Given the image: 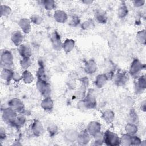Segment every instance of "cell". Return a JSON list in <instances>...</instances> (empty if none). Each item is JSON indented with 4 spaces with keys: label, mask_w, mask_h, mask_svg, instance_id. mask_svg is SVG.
<instances>
[{
    "label": "cell",
    "mask_w": 146,
    "mask_h": 146,
    "mask_svg": "<svg viewBox=\"0 0 146 146\" xmlns=\"http://www.w3.org/2000/svg\"><path fill=\"white\" fill-rule=\"evenodd\" d=\"M145 104H146L145 102V101H143V102L141 103V106H140L141 110L143 111H144V112L145 111Z\"/></svg>",
    "instance_id": "c3c4849f"
},
{
    "label": "cell",
    "mask_w": 146,
    "mask_h": 146,
    "mask_svg": "<svg viewBox=\"0 0 146 146\" xmlns=\"http://www.w3.org/2000/svg\"><path fill=\"white\" fill-rule=\"evenodd\" d=\"M125 131L126 132V133L131 136H133L136 135V133L137 132L138 127L136 124L129 123L125 125Z\"/></svg>",
    "instance_id": "4dcf8cb0"
},
{
    "label": "cell",
    "mask_w": 146,
    "mask_h": 146,
    "mask_svg": "<svg viewBox=\"0 0 146 146\" xmlns=\"http://www.w3.org/2000/svg\"><path fill=\"white\" fill-rule=\"evenodd\" d=\"M18 52L19 55L22 56V58H26V57H30L32 55V52L31 48L26 44H21L18 48Z\"/></svg>",
    "instance_id": "603a6c76"
},
{
    "label": "cell",
    "mask_w": 146,
    "mask_h": 146,
    "mask_svg": "<svg viewBox=\"0 0 146 146\" xmlns=\"http://www.w3.org/2000/svg\"><path fill=\"white\" fill-rule=\"evenodd\" d=\"M141 140L138 136L135 135L132 136V144L131 145H141Z\"/></svg>",
    "instance_id": "b9f144b4"
},
{
    "label": "cell",
    "mask_w": 146,
    "mask_h": 146,
    "mask_svg": "<svg viewBox=\"0 0 146 146\" xmlns=\"http://www.w3.org/2000/svg\"><path fill=\"white\" fill-rule=\"evenodd\" d=\"M82 2L83 3H85L86 5H90V4H91V3H92V2H93V1H86V0H85V1H82Z\"/></svg>",
    "instance_id": "681fc988"
},
{
    "label": "cell",
    "mask_w": 146,
    "mask_h": 146,
    "mask_svg": "<svg viewBox=\"0 0 146 146\" xmlns=\"http://www.w3.org/2000/svg\"><path fill=\"white\" fill-rule=\"evenodd\" d=\"M108 80V79L106 74H99L96 76L95 79L94 84L97 88H102L106 84Z\"/></svg>",
    "instance_id": "7402d4cb"
},
{
    "label": "cell",
    "mask_w": 146,
    "mask_h": 146,
    "mask_svg": "<svg viewBox=\"0 0 146 146\" xmlns=\"http://www.w3.org/2000/svg\"><path fill=\"white\" fill-rule=\"evenodd\" d=\"M102 117L106 123L111 124L115 119V113L112 110H106L102 113Z\"/></svg>",
    "instance_id": "4316f807"
},
{
    "label": "cell",
    "mask_w": 146,
    "mask_h": 146,
    "mask_svg": "<svg viewBox=\"0 0 146 146\" xmlns=\"http://www.w3.org/2000/svg\"><path fill=\"white\" fill-rule=\"evenodd\" d=\"M78 135V132L74 129H67L64 134V138L66 141L70 143L76 141Z\"/></svg>",
    "instance_id": "2e32d148"
},
{
    "label": "cell",
    "mask_w": 146,
    "mask_h": 146,
    "mask_svg": "<svg viewBox=\"0 0 146 146\" xmlns=\"http://www.w3.org/2000/svg\"><path fill=\"white\" fill-rule=\"evenodd\" d=\"M144 68L145 64H142L138 59L136 58L133 59L131 64L129 73L133 78H137L140 76V74Z\"/></svg>",
    "instance_id": "3957f363"
},
{
    "label": "cell",
    "mask_w": 146,
    "mask_h": 146,
    "mask_svg": "<svg viewBox=\"0 0 146 146\" xmlns=\"http://www.w3.org/2000/svg\"><path fill=\"white\" fill-rule=\"evenodd\" d=\"M95 18L96 21L102 24H104L107 21V15L105 11L103 10H98L95 14Z\"/></svg>",
    "instance_id": "d4e9b609"
},
{
    "label": "cell",
    "mask_w": 146,
    "mask_h": 146,
    "mask_svg": "<svg viewBox=\"0 0 146 146\" xmlns=\"http://www.w3.org/2000/svg\"><path fill=\"white\" fill-rule=\"evenodd\" d=\"M6 132L5 130L3 128V127H1L0 129V139L1 141L4 140L6 138Z\"/></svg>",
    "instance_id": "7dc6e473"
},
{
    "label": "cell",
    "mask_w": 146,
    "mask_h": 146,
    "mask_svg": "<svg viewBox=\"0 0 146 146\" xmlns=\"http://www.w3.org/2000/svg\"><path fill=\"white\" fill-rule=\"evenodd\" d=\"M129 123L136 124L139 122V117L136 112L133 110H131L129 111L128 116Z\"/></svg>",
    "instance_id": "74e56055"
},
{
    "label": "cell",
    "mask_w": 146,
    "mask_h": 146,
    "mask_svg": "<svg viewBox=\"0 0 146 146\" xmlns=\"http://www.w3.org/2000/svg\"><path fill=\"white\" fill-rule=\"evenodd\" d=\"M31 64V60L30 57L22 58L20 60V66L23 70H27Z\"/></svg>",
    "instance_id": "e575fe53"
},
{
    "label": "cell",
    "mask_w": 146,
    "mask_h": 146,
    "mask_svg": "<svg viewBox=\"0 0 146 146\" xmlns=\"http://www.w3.org/2000/svg\"><path fill=\"white\" fill-rule=\"evenodd\" d=\"M83 99L84 100L87 110L93 109L96 106L97 102L93 90H89Z\"/></svg>",
    "instance_id": "ba28073f"
},
{
    "label": "cell",
    "mask_w": 146,
    "mask_h": 146,
    "mask_svg": "<svg viewBox=\"0 0 146 146\" xmlns=\"http://www.w3.org/2000/svg\"><path fill=\"white\" fill-rule=\"evenodd\" d=\"M31 21L26 18H21L18 22V25L25 34H28L31 31Z\"/></svg>",
    "instance_id": "9a60e30c"
},
{
    "label": "cell",
    "mask_w": 146,
    "mask_h": 146,
    "mask_svg": "<svg viewBox=\"0 0 146 146\" xmlns=\"http://www.w3.org/2000/svg\"><path fill=\"white\" fill-rule=\"evenodd\" d=\"M136 38L139 42H140L141 44L145 45L146 43V33L145 30H141L140 31H139L136 34Z\"/></svg>",
    "instance_id": "836d02e7"
},
{
    "label": "cell",
    "mask_w": 146,
    "mask_h": 146,
    "mask_svg": "<svg viewBox=\"0 0 146 146\" xmlns=\"http://www.w3.org/2000/svg\"><path fill=\"white\" fill-rule=\"evenodd\" d=\"M37 79H40L48 82V76L47 75L44 66L42 61H39V68L36 72Z\"/></svg>",
    "instance_id": "d6986e66"
},
{
    "label": "cell",
    "mask_w": 146,
    "mask_h": 146,
    "mask_svg": "<svg viewBox=\"0 0 146 146\" xmlns=\"http://www.w3.org/2000/svg\"><path fill=\"white\" fill-rule=\"evenodd\" d=\"M41 107L46 111H50L54 108V101L50 96L44 98L40 103Z\"/></svg>",
    "instance_id": "ffe728a7"
},
{
    "label": "cell",
    "mask_w": 146,
    "mask_h": 146,
    "mask_svg": "<svg viewBox=\"0 0 146 146\" xmlns=\"http://www.w3.org/2000/svg\"><path fill=\"white\" fill-rule=\"evenodd\" d=\"M22 79V75H19L18 72H14V75H13V80L16 82H19Z\"/></svg>",
    "instance_id": "bcb514c9"
},
{
    "label": "cell",
    "mask_w": 146,
    "mask_h": 146,
    "mask_svg": "<svg viewBox=\"0 0 146 146\" xmlns=\"http://www.w3.org/2000/svg\"><path fill=\"white\" fill-rule=\"evenodd\" d=\"M26 122V117L23 115V113H19L17 115L16 118L15 119L13 123L11 125L17 128H21Z\"/></svg>",
    "instance_id": "83f0119b"
},
{
    "label": "cell",
    "mask_w": 146,
    "mask_h": 146,
    "mask_svg": "<svg viewBox=\"0 0 146 146\" xmlns=\"http://www.w3.org/2000/svg\"><path fill=\"white\" fill-rule=\"evenodd\" d=\"M146 88V78L145 75H141L137 78V81L135 83L134 89L137 94L143 93Z\"/></svg>",
    "instance_id": "30bf717a"
},
{
    "label": "cell",
    "mask_w": 146,
    "mask_h": 146,
    "mask_svg": "<svg viewBox=\"0 0 146 146\" xmlns=\"http://www.w3.org/2000/svg\"><path fill=\"white\" fill-rule=\"evenodd\" d=\"M1 64L3 68H10L13 66L14 59L11 51L7 50L2 51L1 55Z\"/></svg>",
    "instance_id": "7a4b0ae2"
},
{
    "label": "cell",
    "mask_w": 146,
    "mask_h": 146,
    "mask_svg": "<svg viewBox=\"0 0 146 146\" xmlns=\"http://www.w3.org/2000/svg\"><path fill=\"white\" fill-rule=\"evenodd\" d=\"M47 131L50 136H55L58 132V128L55 124H51L47 127Z\"/></svg>",
    "instance_id": "ab89813d"
},
{
    "label": "cell",
    "mask_w": 146,
    "mask_h": 146,
    "mask_svg": "<svg viewBox=\"0 0 146 146\" xmlns=\"http://www.w3.org/2000/svg\"><path fill=\"white\" fill-rule=\"evenodd\" d=\"M21 75L23 82L26 84H30L34 80V77L32 73L27 70H24Z\"/></svg>",
    "instance_id": "f1b7e54d"
},
{
    "label": "cell",
    "mask_w": 146,
    "mask_h": 146,
    "mask_svg": "<svg viewBox=\"0 0 146 146\" xmlns=\"http://www.w3.org/2000/svg\"><path fill=\"white\" fill-rule=\"evenodd\" d=\"M77 107H78V109H79L80 110H82V111L87 110V108L86 107V104H85V102H84V100L83 99H79V100L78 102Z\"/></svg>",
    "instance_id": "7bdbcfd3"
},
{
    "label": "cell",
    "mask_w": 146,
    "mask_h": 146,
    "mask_svg": "<svg viewBox=\"0 0 146 146\" xmlns=\"http://www.w3.org/2000/svg\"><path fill=\"white\" fill-rule=\"evenodd\" d=\"M80 23V19L78 16H72L71 18L70 24L72 26H76Z\"/></svg>",
    "instance_id": "ee69618b"
},
{
    "label": "cell",
    "mask_w": 146,
    "mask_h": 146,
    "mask_svg": "<svg viewBox=\"0 0 146 146\" xmlns=\"http://www.w3.org/2000/svg\"><path fill=\"white\" fill-rule=\"evenodd\" d=\"M128 80V76L125 72H118L114 77L115 83L118 86L124 85Z\"/></svg>",
    "instance_id": "5bb4252c"
},
{
    "label": "cell",
    "mask_w": 146,
    "mask_h": 146,
    "mask_svg": "<svg viewBox=\"0 0 146 146\" xmlns=\"http://www.w3.org/2000/svg\"><path fill=\"white\" fill-rule=\"evenodd\" d=\"M11 40L15 46L19 47L22 44L23 41V35L22 33L19 30L14 31L11 35Z\"/></svg>",
    "instance_id": "44dd1931"
},
{
    "label": "cell",
    "mask_w": 146,
    "mask_h": 146,
    "mask_svg": "<svg viewBox=\"0 0 146 146\" xmlns=\"http://www.w3.org/2000/svg\"><path fill=\"white\" fill-rule=\"evenodd\" d=\"M145 1L144 0H135L132 1L133 6L136 7H141L145 4Z\"/></svg>",
    "instance_id": "f6af8a7d"
},
{
    "label": "cell",
    "mask_w": 146,
    "mask_h": 146,
    "mask_svg": "<svg viewBox=\"0 0 146 146\" xmlns=\"http://www.w3.org/2000/svg\"><path fill=\"white\" fill-rule=\"evenodd\" d=\"M80 86L79 88L75 91V96L79 99H83L86 94V90L89 84V80L87 77L84 76L80 79Z\"/></svg>",
    "instance_id": "5b68a950"
},
{
    "label": "cell",
    "mask_w": 146,
    "mask_h": 146,
    "mask_svg": "<svg viewBox=\"0 0 146 146\" xmlns=\"http://www.w3.org/2000/svg\"><path fill=\"white\" fill-rule=\"evenodd\" d=\"M36 85L38 90L44 98L50 96L51 94V88L50 84L48 82L37 79Z\"/></svg>",
    "instance_id": "277c9868"
},
{
    "label": "cell",
    "mask_w": 146,
    "mask_h": 146,
    "mask_svg": "<svg viewBox=\"0 0 146 146\" xmlns=\"http://www.w3.org/2000/svg\"><path fill=\"white\" fill-rule=\"evenodd\" d=\"M54 18L58 23H65L68 19L67 13L61 10H56L54 13Z\"/></svg>",
    "instance_id": "ac0fdd59"
},
{
    "label": "cell",
    "mask_w": 146,
    "mask_h": 146,
    "mask_svg": "<svg viewBox=\"0 0 146 146\" xmlns=\"http://www.w3.org/2000/svg\"><path fill=\"white\" fill-rule=\"evenodd\" d=\"M128 14V9L124 2H122V3L119 6L117 10V15L120 18H125Z\"/></svg>",
    "instance_id": "f546056e"
},
{
    "label": "cell",
    "mask_w": 146,
    "mask_h": 146,
    "mask_svg": "<svg viewBox=\"0 0 146 146\" xmlns=\"http://www.w3.org/2000/svg\"><path fill=\"white\" fill-rule=\"evenodd\" d=\"M101 128L102 125L99 122L96 121H92L88 124L86 129L91 136H94L96 133L101 131Z\"/></svg>",
    "instance_id": "7c38bea8"
},
{
    "label": "cell",
    "mask_w": 146,
    "mask_h": 146,
    "mask_svg": "<svg viewBox=\"0 0 146 146\" xmlns=\"http://www.w3.org/2000/svg\"><path fill=\"white\" fill-rule=\"evenodd\" d=\"M17 113L15 111L8 107L3 110L2 117L4 122L7 124L12 125L17 116Z\"/></svg>",
    "instance_id": "8992f818"
},
{
    "label": "cell",
    "mask_w": 146,
    "mask_h": 146,
    "mask_svg": "<svg viewBox=\"0 0 146 146\" xmlns=\"http://www.w3.org/2000/svg\"><path fill=\"white\" fill-rule=\"evenodd\" d=\"M43 130L42 123L38 120H34L31 125V131L33 134L36 137H39L43 134Z\"/></svg>",
    "instance_id": "8fae6325"
},
{
    "label": "cell",
    "mask_w": 146,
    "mask_h": 146,
    "mask_svg": "<svg viewBox=\"0 0 146 146\" xmlns=\"http://www.w3.org/2000/svg\"><path fill=\"white\" fill-rule=\"evenodd\" d=\"M1 17H7L11 13V9L10 6L6 5H1L0 8Z\"/></svg>",
    "instance_id": "d590c367"
},
{
    "label": "cell",
    "mask_w": 146,
    "mask_h": 146,
    "mask_svg": "<svg viewBox=\"0 0 146 146\" xmlns=\"http://www.w3.org/2000/svg\"><path fill=\"white\" fill-rule=\"evenodd\" d=\"M132 144V136L125 133L122 135L120 137V145H131Z\"/></svg>",
    "instance_id": "d6a6232c"
},
{
    "label": "cell",
    "mask_w": 146,
    "mask_h": 146,
    "mask_svg": "<svg viewBox=\"0 0 146 146\" xmlns=\"http://www.w3.org/2000/svg\"><path fill=\"white\" fill-rule=\"evenodd\" d=\"M50 40L52 46L55 51H60L62 48L63 43L62 42L61 38L57 31L55 30L51 35Z\"/></svg>",
    "instance_id": "9c48e42d"
},
{
    "label": "cell",
    "mask_w": 146,
    "mask_h": 146,
    "mask_svg": "<svg viewBox=\"0 0 146 146\" xmlns=\"http://www.w3.org/2000/svg\"><path fill=\"white\" fill-rule=\"evenodd\" d=\"M94 26V23L93 21L91 19H88L87 21L83 22L81 25V27L83 30H88L91 29Z\"/></svg>",
    "instance_id": "60d3db41"
},
{
    "label": "cell",
    "mask_w": 146,
    "mask_h": 146,
    "mask_svg": "<svg viewBox=\"0 0 146 146\" xmlns=\"http://www.w3.org/2000/svg\"><path fill=\"white\" fill-rule=\"evenodd\" d=\"M10 108L18 113H23L25 112V106L23 103L18 98H13L8 102Z\"/></svg>",
    "instance_id": "52a82bcc"
},
{
    "label": "cell",
    "mask_w": 146,
    "mask_h": 146,
    "mask_svg": "<svg viewBox=\"0 0 146 146\" xmlns=\"http://www.w3.org/2000/svg\"><path fill=\"white\" fill-rule=\"evenodd\" d=\"M94 144L95 145H102L104 143V133L101 131L96 133L94 136Z\"/></svg>",
    "instance_id": "1f68e13d"
},
{
    "label": "cell",
    "mask_w": 146,
    "mask_h": 146,
    "mask_svg": "<svg viewBox=\"0 0 146 146\" xmlns=\"http://www.w3.org/2000/svg\"><path fill=\"white\" fill-rule=\"evenodd\" d=\"M42 3L46 10H52L55 8V2L53 0H44Z\"/></svg>",
    "instance_id": "8d00e7d4"
},
{
    "label": "cell",
    "mask_w": 146,
    "mask_h": 146,
    "mask_svg": "<svg viewBox=\"0 0 146 146\" xmlns=\"http://www.w3.org/2000/svg\"><path fill=\"white\" fill-rule=\"evenodd\" d=\"M75 46V42L73 39H67L63 43L62 48L66 53H69L73 50Z\"/></svg>",
    "instance_id": "484cf974"
},
{
    "label": "cell",
    "mask_w": 146,
    "mask_h": 146,
    "mask_svg": "<svg viewBox=\"0 0 146 146\" xmlns=\"http://www.w3.org/2000/svg\"><path fill=\"white\" fill-rule=\"evenodd\" d=\"M104 143L108 146L120 145V137L115 132L110 130H107L104 132Z\"/></svg>",
    "instance_id": "6da1fadb"
},
{
    "label": "cell",
    "mask_w": 146,
    "mask_h": 146,
    "mask_svg": "<svg viewBox=\"0 0 146 146\" xmlns=\"http://www.w3.org/2000/svg\"><path fill=\"white\" fill-rule=\"evenodd\" d=\"M14 72L10 68H3L1 74L2 79L6 83L10 82L13 80Z\"/></svg>",
    "instance_id": "cb8c5ba5"
},
{
    "label": "cell",
    "mask_w": 146,
    "mask_h": 146,
    "mask_svg": "<svg viewBox=\"0 0 146 146\" xmlns=\"http://www.w3.org/2000/svg\"><path fill=\"white\" fill-rule=\"evenodd\" d=\"M30 20L31 22H32L33 23H34L35 25H36L41 24L42 23V21H43L42 18L38 14L32 15L30 17Z\"/></svg>",
    "instance_id": "f35d334b"
},
{
    "label": "cell",
    "mask_w": 146,
    "mask_h": 146,
    "mask_svg": "<svg viewBox=\"0 0 146 146\" xmlns=\"http://www.w3.org/2000/svg\"><path fill=\"white\" fill-rule=\"evenodd\" d=\"M84 71L88 74H94L97 70V65L95 61L92 59H89L87 60L84 65Z\"/></svg>",
    "instance_id": "e0dca14e"
},
{
    "label": "cell",
    "mask_w": 146,
    "mask_h": 146,
    "mask_svg": "<svg viewBox=\"0 0 146 146\" xmlns=\"http://www.w3.org/2000/svg\"><path fill=\"white\" fill-rule=\"evenodd\" d=\"M90 139L91 135L86 129H83L78 132L76 141L80 145H86L90 142Z\"/></svg>",
    "instance_id": "4fadbf2b"
}]
</instances>
